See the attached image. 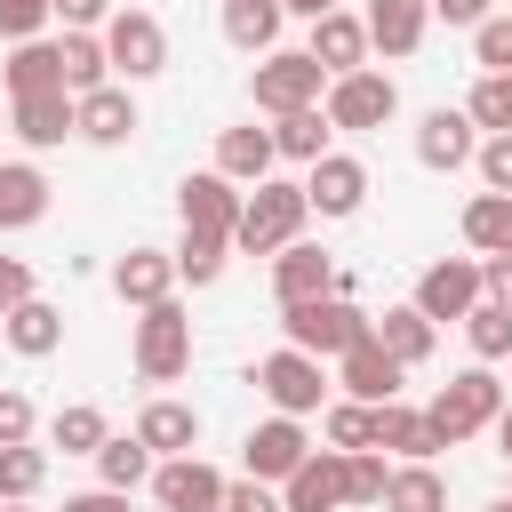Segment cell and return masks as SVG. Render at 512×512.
I'll return each instance as SVG.
<instances>
[{
	"instance_id": "6da1fadb",
	"label": "cell",
	"mask_w": 512,
	"mask_h": 512,
	"mask_svg": "<svg viewBox=\"0 0 512 512\" xmlns=\"http://www.w3.org/2000/svg\"><path fill=\"white\" fill-rule=\"evenodd\" d=\"M304 216H312L304 184H280V176H264V184H248V192H240L232 248H240V256H280L288 240H304Z\"/></svg>"
},
{
	"instance_id": "7a4b0ae2",
	"label": "cell",
	"mask_w": 512,
	"mask_h": 512,
	"mask_svg": "<svg viewBox=\"0 0 512 512\" xmlns=\"http://www.w3.org/2000/svg\"><path fill=\"white\" fill-rule=\"evenodd\" d=\"M280 328H288V344H296V352H312V360H336V352H352V344L368 336V312H360V304H344V296L328 288V296L280 304Z\"/></svg>"
},
{
	"instance_id": "3957f363",
	"label": "cell",
	"mask_w": 512,
	"mask_h": 512,
	"mask_svg": "<svg viewBox=\"0 0 512 512\" xmlns=\"http://www.w3.org/2000/svg\"><path fill=\"white\" fill-rule=\"evenodd\" d=\"M496 408H504V384H496V376H488V360H480V368L448 376V384L432 392V408H424V416H432V432L456 448V440L488 432V424H496Z\"/></svg>"
},
{
	"instance_id": "277c9868",
	"label": "cell",
	"mask_w": 512,
	"mask_h": 512,
	"mask_svg": "<svg viewBox=\"0 0 512 512\" xmlns=\"http://www.w3.org/2000/svg\"><path fill=\"white\" fill-rule=\"evenodd\" d=\"M184 368H192V320H184L176 296H160V304H144V320H136V376H144V384H176Z\"/></svg>"
},
{
	"instance_id": "5b68a950",
	"label": "cell",
	"mask_w": 512,
	"mask_h": 512,
	"mask_svg": "<svg viewBox=\"0 0 512 512\" xmlns=\"http://www.w3.org/2000/svg\"><path fill=\"white\" fill-rule=\"evenodd\" d=\"M256 392H264L280 416H312V408H328V368H320L312 352L280 344V352L256 360Z\"/></svg>"
},
{
	"instance_id": "8992f818",
	"label": "cell",
	"mask_w": 512,
	"mask_h": 512,
	"mask_svg": "<svg viewBox=\"0 0 512 512\" xmlns=\"http://www.w3.org/2000/svg\"><path fill=\"white\" fill-rule=\"evenodd\" d=\"M96 40H104L112 72H128V80H152V72H168V32H160V16H152V8H112Z\"/></svg>"
},
{
	"instance_id": "52a82bcc",
	"label": "cell",
	"mask_w": 512,
	"mask_h": 512,
	"mask_svg": "<svg viewBox=\"0 0 512 512\" xmlns=\"http://www.w3.org/2000/svg\"><path fill=\"white\" fill-rule=\"evenodd\" d=\"M320 96H328V104H320L328 128H352V136H368V128H384V120L400 112V88H392L384 72H368V64H360V72H336Z\"/></svg>"
},
{
	"instance_id": "ba28073f",
	"label": "cell",
	"mask_w": 512,
	"mask_h": 512,
	"mask_svg": "<svg viewBox=\"0 0 512 512\" xmlns=\"http://www.w3.org/2000/svg\"><path fill=\"white\" fill-rule=\"evenodd\" d=\"M320 88H328V72L304 56V48H264V64H256V112H304V104H320Z\"/></svg>"
},
{
	"instance_id": "9c48e42d",
	"label": "cell",
	"mask_w": 512,
	"mask_h": 512,
	"mask_svg": "<svg viewBox=\"0 0 512 512\" xmlns=\"http://www.w3.org/2000/svg\"><path fill=\"white\" fill-rule=\"evenodd\" d=\"M432 328L440 320H464L472 304H480V256H440V264H424V280H416V296H408Z\"/></svg>"
},
{
	"instance_id": "30bf717a",
	"label": "cell",
	"mask_w": 512,
	"mask_h": 512,
	"mask_svg": "<svg viewBox=\"0 0 512 512\" xmlns=\"http://www.w3.org/2000/svg\"><path fill=\"white\" fill-rule=\"evenodd\" d=\"M312 456V440H304V416H264L248 440H240V464H248V480H288L296 464Z\"/></svg>"
},
{
	"instance_id": "8fae6325",
	"label": "cell",
	"mask_w": 512,
	"mask_h": 512,
	"mask_svg": "<svg viewBox=\"0 0 512 512\" xmlns=\"http://www.w3.org/2000/svg\"><path fill=\"white\" fill-rule=\"evenodd\" d=\"M176 216H184V232H216V240H232V224H240V184L216 176V168H200V176L176 184Z\"/></svg>"
},
{
	"instance_id": "7c38bea8",
	"label": "cell",
	"mask_w": 512,
	"mask_h": 512,
	"mask_svg": "<svg viewBox=\"0 0 512 512\" xmlns=\"http://www.w3.org/2000/svg\"><path fill=\"white\" fill-rule=\"evenodd\" d=\"M152 496H160L168 512H216V504H224V472L200 464V456H160V464H152Z\"/></svg>"
},
{
	"instance_id": "4fadbf2b",
	"label": "cell",
	"mask_w": 512,
	"mask_h": 512,
	"mask_svg": "<svg viewBox=\"0 0 512 512\" xmlns=\"http://www.w3.org/2000/svg\"><path fill=\"white\" fill-rule=\"evenodd\" d=\"M8 128H16L32 152H48V144L80 136V120H72V88H32V96H8Z\"/></svg>"
},
{
	"instance_id": "5bb4252c",
	"label": "cell",
	"mask_w": 512,
	"mask_h": 512,
	"mask_svg": "<svg viewBox=\"0 0 512 512\" xmlns=\"http://www.w3.org/2000/svg\"><path fill=\"white\" fill-rule=\"evenodd\" d=\"M304 200H312V216H360V200H368V168H360L352 152H320L312 176H304Z\"/></svg>"
},
{
	"instance_id": "9a60e30c",
	"label": "cell",
	"mask_w": 512,
	"mask_h": 512,
	"mask_svg": "<svg viewBox=\"0 0 512 512\" xmlns=\"http://www.w3.org/2000/svg\"><path fill=\"white\" fill-rule=\"evenodd\" d=\"M344 504V448H312L280 480V512H336Z\"/></svg>"
},
{
	"instance_id": "2e32d148",
	"label": "cell",
	"mask_w": 512,
	"mask_h": 512,
	"mask_svg": "<svg viewBox=\"0 0 512 512\" xmlns=\"http://www.w3.org/2000/svg\"><path fill=\"white\" fill-rule=\"evenodd\" d=\"M472 152H480V128H472L464 104H440V112L416 120V160H424V168H464Z\"/></svg>"
},
{
	"instance_id": "e0dca14e",
	"label": "cell",
	"mask_w": 512,
	"mask_h": 512,
	"mask_svg": "<svg viewBox=\"0 0 512 512\" xmlns=\"http://www.w3.org/2000/svg\"><path fill=\"white\" fill-rule=\"evenodd\" d=\"M400 376H408V368H400L376 336H360L352 352H336V384H344L352 400H368V408H376V400H392V392H400Z\"/></svg>"
},
{
	"instance_id": "ac0fdd59",
	"label": "cell",
	"mask_w": 512,
	"mask_h": 512,
	"mask_svg": "<svg viewBox=\"0 0 512 512\" xmlns=\"http://www.w3.org/2000/svg\"><path fill=\"white\" fill-rule=\"evenodd\" d=\"M304 56H312L328 80H336V72H360V64H368V24L344 16V8H328V16H312V48H304Z\"/></svg>"
},
{
	"instance_id": "d6986e66",
	"label": "cell",
	"mask_w": 512,
	"mask_h": 512,
	"mask_svg": "<svg viewBox=\"0 0 512 512\" xmlns=\"http://www.w3.org/2000/svg\"><path fill=\"white\" fill-rule=\"evenodd\" d=\"M72 120H80L88 144H128V136H136V96H128L120 80H104V88L72 96Z\"/></svg>"
},
{
	"instance_id": "ffe728a7",
	"label": "cell",
	"mask_w": 512,
	"mask_h": 512,
	"mask_svg": "<svg viewBox=\"0 0 512 512\" xmlns=\"http://www.w3.org/2000/svg\"><path fill=\"white\" fill-rule=\"evenodd\" d=\"M112 296L120 304H160V296H176V256L168 248H128L120 264H112Z\"/></svg>"
},
{
	"instance_id": "44dd1931",
	"label": "cell",
	"mask_w": 512,
	"mask_h": 512,
	"mask_svg": "<svg viewBox=\"0 0 512 512\" xmlns=\"http://www.w3.org/2000/svg\"><path fill=\"white\" fill-rule=\"evenodd\" d=\"M336 288V264H328V248H312V240H288L280 256H272V296L280 304H304V296H328Z\"/></svg>"
},
{
	"instance_id": "7402d4cb",
	"label": "cell",
	"mask_w": 512,
	"mask_h": 512,
	"mask_svg": "<svg viewBox=\"0 0 512 512\" xmlns=\"http://www.w3.org/2000/svg\"><path fill=\"white\" fill-rule=\"evenodd\" d=\"M368 336H376L400 368H424V360H432V344H440V328H432L416 304H384V312H368Z\"/></svg>"
},
{
	"instance_id": "603a6c76",
	"label": "cell",
	"mask_w": 512,
	"mask_h": 512,
	"mask_svg": "<svg viewBox=\"0 0 512 512\" xmlns=\"http://www.w3.org/2000/svg\"><path fill=\"white\" fill-rule=\"evenodd\" d=\"M368 48L384 56H416L424 48V24H432V0H368Z\"/></svg>"
},
{
	"instance_id": "cb8c5ba5",
	"label": "cell",
	"mask_w": 512,
	"mask_h": 512,
	"mask_svg": "<svg viewBox=\"0 0 512 512\" xmlns=\"http://www.w3.org/2000/svg\"><path fill=\"white\" fill-rule=\"evenodd\" d=\"M376 448H392V456H408V464H432L448 440L432 432V416L424 408H400V400H376Z\"/></svg>"
},
{
	"instance_id": "d4e9b609",
	"label": "cell",
	"mask_w": 512,
	"mask_h": 512,
	"mask_svg": "<svg viewBox=\"0 0 512 512\" xmlns=\"http://www.w3.org/2000/svg\"><path fill=\"white\" fill-rule=\"evenodd\" d=\"M0 336H8L24 360H48V352L64 344V312H56V304H40V296H24V304H8V312H0Z\"/></svg>"
},
{
	"instance_id": "484cf974",
	"label": "cell",
	"mask_w": 512,
	"mask_h": 512,
	"mask_svg": "<svg viewBox=\"0 0 512 512\" xmlns=\"http://www.w3.org/2000/svg\"><path fill=\"white\" fill-rule=\"evenodd\" d=\"M136 440H144L152 456H192V448H200V416H192L184 400H144Z\"/></svg>"
},
{
	"instance_id": "4316f807",
	"label": "cell",
	"mask_w": 512,
	"mask_h": 512,
	"mask_svg": "<svg viewBox=\"0 0 512 512\" xmlns=\"http://www.w3.org/2000/svg\"><path fill=\"white\" fill-rule=\"evenodd\" d=\"M48 216V176L32 160H0V232H24Z\"/></svg>"
},
{
	"instance_id": "83f0119b",
	"label": "cell",
	"mask_w": 512,
	"mask_h": 512,
	"mask_svg": "<svg viewBox=\"0 0 512 512\" xmlns=\"http://www.w3.org/2000/svg\"><path fill=\"white\" fill-rule=\"evenodd\" d=\"M272 128H224L216 136V176H232V184H264L272 176Z\"/></svg>"
},
{
	"instance_id": "f1b7e54d",
	"label": "cell",
	"mask_w": 512,
	"mask_h": 512,
	"mask_svg": "<svg viewBox=\"0 0 512 512\" xmlns=\"http://www.w3.org/2000/svg\"><path fill=\"white\" fill-rule=\"evenodd\" d=\"M0 88H8V96L64 88V48H56V40H16V56L0 64Z\"/></svg>"
},
{
	"instance_id": "f546056e",
	"label": "cell",
	"mask_w": 512,
	"mask_h": 512,
	"mask_svg": "<svg viewBox=\"0 0 512 512\" xmlns=\"http://www.w3.org/2000/svg\"><path fill=\"white\" fill-rule=\"evenodd\" d=\"M280 24H288V8H280V0H224V40H232V48H248V56L280 48Z\"/></svg>"
},
{
	"instance_id": "4dcf8cb0",
	"label": "cell",
	"mask_w": 512,
	"mask_h": 512,
	"mask_svg": "<svg viewBox=\"0 0 512 512\" xmlns=\"http://www.w3.org/2000/svg\"><path fill=\"white\" fill-rule=\"evenodd\" d=\"M464 240L480 256H512V192H472L464 200Z\"/></svg>"
},
{
	"instance_id": "1f68e13d",
	"label": "cell",
	"mask_w": 512,
	"mask_h": 512,
	"mask_svg": "<svg viewBox=\"0 0 512 512\" xmlns=\"http://www.w3.org/2000/svg\"><path fill=\"white\" fill-rule=\"evenodd\" d=\"M152 464H160V456H152L136 432H104V448H96V480L120 488V496H128L136 480H152Z\"/></svg>"
},
{
	"instance_id": "d6a6232c",
	"label": "cell",
	"mask_w": 512,
	"mask_h": 512,
	"mask_svg": "<svg viewBox=\"0 0 512 512\" xmlns=\"http://www.w3.org/2000/svg\"><path fill=\"white\" fill-rule=\"evenodd\" d=\"M328 136H336V128H328V112H320V104H304V112H280V128H272V152L312 168V160L328 152Z\"/></svg>"
},
{
	"instance_id": "836d02e7",
	"label": "cell",
	"mask_w": 512,
	"mask_h": 512,
	"mask_svg": "<svg viewBox=\"0 0 512 512\" xmlns=\"http://www.w3.org/2000/svg\"><path fill=\"white\" fill-rule=\"evenodd\" d=\"M384 512H448V480L432 464H400L384 480Z\"/></svg>"
},
{
	"instance_id": "e575fe53",
	"label": "cell",
	"mask_w": 512,
	"mask_h": 512,
	"mask_svg": "<svg viewBox=\"0 0 512 512\" xmlns=\"http://www.w3.org/2000/svg\"><path fill=\"white\" fill-rule=\"evenodd\" d=\"M40 488H48V448H32V440L0 448V504H32Z\"/></svg>"
},
{
	"instance_id": "d590c367",
	"label": "cell",
	"mask_w": 512,
	"mask_h": 512,
	"mask_svg": "<svg viewBox=\"0 0 512 512\" xmlns=\"http://www.w3.org/2000/svg\"><path fill=\"white\" fill-rule=\"evenodd\" d=\"M56 48H64V88H72V96H88V88H104V80H112V56H104V40H96V32H64Z\"/></svg>"
},
{
	"instance_id": "8d00e7d4",
	"label": "cell",
	"mask_w": 512,
	"mask_h": 512,
	"mask_svg": "<svg viewBox=\"0 0 512 512\" xmlns=\"http://www.w3.org/2000/svg\"><path fill=\"white\" fill-rule=\"evenodd\" d=\"M104 432H112V424H104V408H88V400H72V408H56V416H48V440H56L64 456H96V448H104Z\"/></svg>"
},
{
	"instance_id": "74e56055",
	"label": "cell",
	"mask_w": 512,
	"mask_h": 512,
	"mask_svg": "<svg viewBox=\"0 0 512 512\" xmlns=\"http://www.w3.org/2000/svg\"><path fill=\"white\" fill-rule=\"evenodd\" d=\"M464 112H472V128L504 136V128H512V72H480L472 96H464Z\"/></svg>"
},
{
	"instance_id": "f35d334b",
	"label": "cell",
	"mask_w": 512,
	"mask_h": 512,
	"mask_svg": "<svg viewBox=\"0 0 512 512\" xmlns=\"http://www.w3.org/2000/svg\"><path fill=\"white\" fill-rule=\"evenodd\" d=\"M224 248H232V240H216V232H184V240H176V280L208 288V280L224 272Z\"/></svg>"
},
{
	"instance_id": "ab89813d",
	"label": "cell",
	"mask_w": 512,
	"mask_h": 512,
	"mask_svg": "<svg viewBox=\"0 0 512 512\" xmlns=\"http://www.w3.org/2000/svg\"><path fill=\"white\" fill-rule=\"evenodd\" d=\"M320 424H328V448H344V456L352 448H376V408L368 400H336Z\"/></svg>"
},
{
	"instance_id": "60d3db41",
	"label": "cell",
	"mask_w": 512,
	"mask_h": 512,
	"mask_svg": "<svg viewBox=\"0 0 512 512\" xmlns=\"http://www.w3.org/2000/svg\"><path fill=\"white\" fill-rule=\"evenodd\" d=\"M464 336H472V352H480V360H504V352H512V312L480 296V304L464 312Z\"/></svg>"
},
{
	"instance_id": "b9f144b4",
	"label": "cell",
	"mask_w": 512,
	"mask_h": 512,
	"mask_svg": "<svg viewBox=\"0 0 512 512\" xmlns=\"http://www.w3.org/2000/svg\"><path fill=\"white\" fill-rule=\"evenodd\" d=\"M384 480H392V464L376 448H352L344 456V504H384Z\"/></svg>"
},
{
	"instance_id": "7bdbcfd3",
	"label": "cell",
	"mask_w": 512,
	"mask_h": 512,
	"mask_svg": "<svg viewBox=\"0 0 512 512\" xmlns=\"http://www.w3.org/2000/svg\"><path fill=\"white\" fill-rule=\"evenodd\" d=\"M472 64L480 72H512V16H480L472 24Z\"/></svg>"
},
{
	"instance_id": "ee69618b",
	"label": "cell",
	"mask_w": 512,
	"mask_h": 512,
	"mask_svg": "<svg viewBox=\"0 0 512 512\" xmlns=\"http://www.w3.org/2000/svg\"><path fill=\"white\" fill-rule=\"evenodd\" d=\"M472 160H480V184H488V192H512V128H504V136H480Z\"/></svg>"
},
{
	"instance_id": "f6af8a7d",
	"label": "cell",
	"mask_w": 512,
	"mask_h": 512,
	"mask_svg": "<svg viewBox=\"0 0 512 512\" xmlns=\"http://www.w3.org/2000/svg\"><path fill=\"white\" fill-rule=\"evenodd\" d=\"M48 0H0V40H40Z\"/></svg>"
},
{
	"instance_id": "bcb514c9",
	"label": "cell",
	"mask_w": 512,
	"mask_h": 512,
	"mask_svg": "<svg viewBox=\"0 0 512 512\" xmlns=\"http://www.w3.org/2000/svg\"><path fill=\"white\" fill-rule=\"evenodd\" d=\"M32 424H40V416H32V400H24V392H0V448L32 440Z\"/></svg>"
},
{
	"instance_id": "7dc6e473",
	"label": "cell",
	"mask_w": 512,
	"mask_h": 512,
	"mask_svg": "<svg viewBox=\"0 0 512 512\" xmlns=\"http://www.w3.org/2000/svg\"><path fill=\"white\" fill-rule=\"evenodd\" d=\"M480 296L512 312V256H480Z\"/></svg>"
},
{
	"instance_id": "c3c4849f",
	"label": "cell",
	"mask_w": 512,
	"mask_h": 512,
	"mask_svg": "<svg viewBox=\"0 0 512 512\" xmlns=\"http://www.w3.org/2000/svg\"><path fill=\"white\" fill-rule=\"evenodd\" d=\"M48 16H64V32H88L112 16V0H48Z\"/></svg>"
},
{
	"instance_id": "681fc988",
	"label": "cell",
	"mask_w": 512,
	"mask_h": 512,
	"mask_svg": "<svg viewBox=\"0 0 512 512\" xmlns=\"http://www.w3.org/2000/svg\"><path fill=\"white\" fill-rule=\"evenodd\" d=\"M216 512H280V496H264V480H240V488H224Z\"/></svg>"
},
{
	"instance_id": "f907efd6",
	"label": "cell",
	"mask_w": 512,
	"mask_h": 512,
	"mask_svg": "<svg viewBox=\"0 0 512 512\" xmlns=\"http://www.w3.org/2000/svg\"><path fill=\"white\" fill-rule=\"evenodd\" d=\"M24 296H32V264H24V256H0V312L24 304Z\"/></svg>"
},
{
	"instance_id": "816d5d0a",
	"label": "cell",
	"mask_w": 512,
	"mask_h": 512,
	"mask_svg": "<svg viewBox=\"0 0 512 512\" xmlns=\"http://www.w3.org/2000/svg\"><path fill=\"white\" fill-rule=\"evenodd\" d=\"M64 512H128V496L120 488H80V496H64Z\"/></svg>"
},
{
	"instance_id": "f5cc1de1",
	"label": "cell",
	"mask_w": 512,
	"mask_h": 512,
	"mask_svg": "<svg viewBox=\"0 0 512 512\" xmlns=\"http://www.w3.org/2000/svg\"><path fill=\"white\" fill-rule=\"evenodd\" d=\"M432 16H440V24H480L488 0H432Z\"/></svg>"
},
{
	"instance_id": "db71d44e",
	"label": "cell",
	"mask_w": 512,
	"mask_h": 512,
	"mask_svg": "<svg viewBox=\"0 0 512 512\" xmlns=\"http://www.w3.org/2000/svg\"><path fill=\"white\" fill-rule=\"evenodd\" d=\"M488 432H496V456L512 464V408H496V424H488Z\"/></svg>"
},
{
	"instance_id": "11a10c76",
	"label": "cell",
	"mask_w": 512,
	"mask_h": 512,
	"mask_svg": "<svg viewBox=\"0 0 512 512\" xmlns=\"http://www.w3.org/2000/svg\"><path fill=\"white\" fill-rule=\"evenodd\" d=\"M280 8H288V16H304V24H312V16H328V8H336V0H280Z\"/></svg>"
},
{
	"instance_id": "9f6ffc18",
	"label": "cell",
	"mask_w": 512,
	"mask_h": 512,
	"mask_svg": "<svg viewBox=\"0 0 512 512\" xmlns=\"http://www.w3.org/2000/svg\"><path fill=\"white\" fill-rule=\"evenodd\" d=\"M488 512H512V496H496V504H488Z\"/></svg>"
},
{
	"instance_id": "6f0895ef",
	"label": "cell",
	"mask_w": 512,
	"mask_h": 512,
	"mask_svg": "<svg viewBox=\"0 0 512 512\" xmlns=\"http://www.w3.org/2000/svg\"><path fill=\"white\" fill-rule=\"evenodd\" d=\"M0 512H32V504H0Z\"/></svg>"
}]
</instances>
